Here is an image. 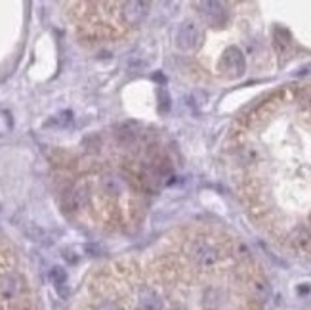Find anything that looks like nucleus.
<instances>
[{"instance_id":"1","label":"nucleus","mask_w":311,"mask_h":310,"mask_svg":"<svg viewBox=\"0 0 311 310\" xmlns=\"http://www.w3.org/2000/svg\"><path fill=\"white\" fill-rule=\"evenodd\" d=\"M77 23L94 37H111L126 27L140 21L145 14V4L125 2V4H77Z\"/></svg>"}]
</instances>
